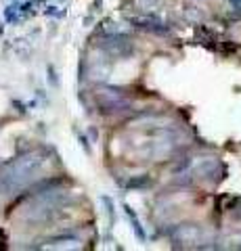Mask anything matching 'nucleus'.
Instances as JSON below:
<instances>
[{
	"mask_svg": "<svg viewBox=\"0 0 241 251\" xmlns=\"http://www.w3.org/2000/svg\"><path fill=\"white\" fill-rule=\"evenodd\" d=\"M44 161H46L44 151H34V153H27V155L19 157V159L2 174L0 186L6 188V191H13V188H17V186H23L38 170L44 166Z\"/></svg>",
	"mask_w": 241,
	"mask_h": 251,
	"instance_id": "nucleus-1",
	"label": "nucleus"
},
{
	"mask_svg": "<svg viewBox=\"0 0 241 251\" xmlns=\"http://www.w3.org/2000/svg\"><path fill=\"white\" fill-rule=\"evenodd\" d=\"M126 214H128V218L132 220V226H134L136 237H138V239H145V232H143V228H141V222H138V218H136V214H134V209L126 205Z\"/></svg>",
	"mask_w": 241,
	"mask_h": 251,
	"instance_id": "nucleus-2",
	"label": "nucleus"
}]
</instances>
